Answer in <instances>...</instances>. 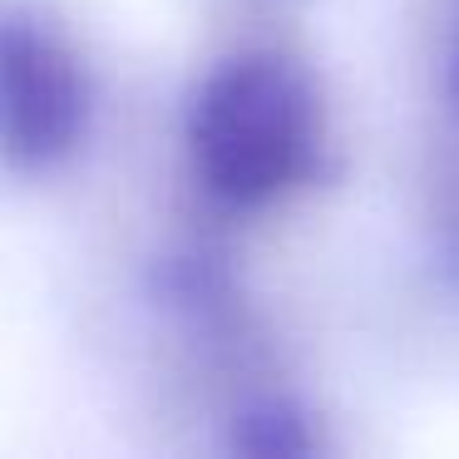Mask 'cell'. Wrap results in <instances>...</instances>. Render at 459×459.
I'll list each match as a JSON object with an SVG mask.
<instances>
[{
  "mask_svg": "<svg viewBox=\"0 0 459 459\" xmlns=\"http://www.w3.org/2000/svg\"><path fill=\"white\" fill-rule=\"evenodd\" d=\"M198 153L232 198H262L301 169V94L277 65H232L198 104Z\"/></svg>",
  "mask_w": 459,
  "mask_h": 459,
  "instance_id": "obj_1",
  "label": "cell"
},
{
  "mask_svg": "<svg viewBox=\"0 0 459 459\" xmlns=\"http://www.w3.org/2000/svg\"><path fill=\"white\" fill-rule=\"evenodd\" d=\"M80 114V94L65 70V60H55L45 45H25L21 35L11 40V134L21 149L45 153L60 149L74 129Z\"/></svg>",
  "mask_w": 459,
  "mask_h": 459,
  "instance_id": "obj_2",
  "label": "cell"
}]
</instances>
